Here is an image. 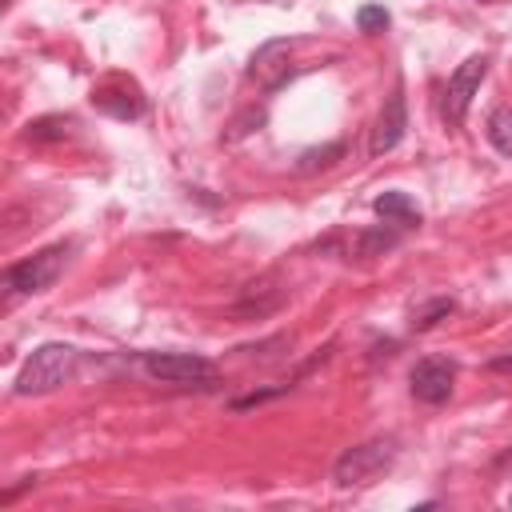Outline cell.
Wrapping results in <instances>:
<instances>
[{
    "label": "cell",
    "mask_w": 512,
    "mask_h": 512,
    "mask_svg": "<svg viewBox=\"0 0 512 512\" xmlns=\"http://www.w3.org/2000/svg\"><path fill=\"white\" fill-rule=\"evenodd\" d=\"M76 360H80V352H76L72 344H60V340L40 344V348L24 360V368L16 372L12 392H16V396H44V392H56L60 384L72 380Z\"/></svg>",
    "instance_id": "obj_1"
},
{
    "label": "cell",
    "mask_w": 512,
    "mask_h": 512,
    "mask_svg": "<svg viewBox=\"0 0 512 512\" xmlns=\"http://www.w3.org/2000/svg\"><path fill=\"white\" fill-rule=\"evenodd\" d=\"M396 460V444L392 440H368V444H356L348 448L336 464H332V480L340 488H364L372 484L380 472H388Z\"/></svg>",
    "instance_id": "obj_2"
},
{
    "label": "cell",
    "mask_w": 512,
    "mask_h": 512,
    "mask_svg": "<svg viewBox=\"0 0 512 512\" xmlns=\"http://www.w3.org/2000/svg\"><path fill=\"white\" fill-rule=\"evenodd\" d=\"M64 260H68V244H48V248H40V252L28 256V260L8 264V268H4V288H8V292H24V296L44 292V288L56 284Z\"/></svg>",
    "instance_id": "obj_3"
},
{
    "label": "cell",
    "mask_w": 512,
    "mask_h": 512,
    "mask_svg": "<svg viewBox=\"0 0 512 512\" xmlns=\"http://www.w3.org/2000/svg\"><path fill=\"white\" fill-rule=\"evenodd\" d=\"M140 364L160 384H200V380H212L216 376L212 360H204L196 352H144Z\"/></svg>",
    "instance_id": "obj_4"
},
{
    "label": "cell",
    "mask_w": 512,
    "mask_h": 512,
    "mask_svg": "<svg viewBox=\"0 0 512 512\" xmlns=\"http://www.w3.org/2000/svg\"><path fill=\"white\" fill-rule=\"evenodd\" d=\"M484 76H488V56H468L448 76V88H444V120L448 124H460L468 116V104H472V96H476Z\"/></svg>",
    "instance_id": "obj_5"
},
{
    "label": "cell",
    "mask_w": 512,
    "mask_h": 512,
    "mask_svg": "<svg viewBox=\"0 0 512 512\" xmlns=\"http://www.w3.org/2000/svg\"><path fill=\"white\" fill-rule=\"evenodd\" d=\"M452 384H456V364L440 356H424L408 372V388L420 404H444L452 396Z\"/></svg>",
    "instance_id": "obj_6"
},
{
    "label": "cell",
    "mask_w": 512,
    "mask_h": 512,
    "mask_svg": "<svg viewBox=\"0 0 512 512\" xmlns=\"http://www.w3.org/2000/svg\"><path fill=\"white\" fill-rule=\"evenodd\" d=\"M288 56H292V40L276 36V40H268V44H260V48L252 52V60H248V76H252L260 88L272 92V88H280V84L288 80V72H292Z\"/></svg>",
    "instance_id": "obj_7"
},
{
    "label": "cell",
    "mask_w": 512,
    "mask_h": 512,
    "mask_svg": "<svg viewBox=\"0 0 512 512\" xmlns=\"http://www.w3.org/2000/svg\"><path fill=\"white\" fill-rule=\"evenodd\" d=\"M404 128H408V112H404V92L396 88L388 100H384V108H380V116H376V128H372V156H384V152H392L400 140H404Z\"/></svg>",
    "instance_id": "obj_8"
},
{
    "label": "cell",
    "mask_w": 512,
    "mask_h": 512,
    "mask_svg": "<svg viewBox=\"0 0 512 512\" xmlns=\"http://www.w3.org/2000/svg\"><path fill=\"white\" fill-rule=\"evenodd\" d=\"M92 104H96L100 112L116 116V120H136V116H144V100H140V92H132V88H96V92H92Z\"/></svg>",
    "instance_id": "obj_9"
},
{
    "label": "cell",
    "mask_w": 512,
    "mask_h": 512,
    "mask_svg": "<svg viewBox=\"0 0 512 512\" xmlns=\"http://www.w3.org/2000/svg\"><path fill=\"white\" fill-rule=\"evenodd\" d=\"M372 208H376V216H384V224H392V228H416V224H420V208H416L404 192H380V196L372 200Z\"/></svg>",
    "instance_id": "obj_10"
},
{
    "label": "cell",
    "mask_w": 512,
    "mask_h": 512,
    "mask_svg": "<svg viewBox=\"0 0 512 512\" xmlns=\"http://www.w3.org/2000/svg\"><path fill=\"white\" fill-rule=\"evenodd\" d=\"M484 136H488V144H492L500 156L512 160V104H500V108L488 112V120H484Z\"/></svg>",
    "instance_id": "obj_11"
},
{
    "label": "cell",
    "mask_w": 512,
    "mask_h": 512,
    "mask_svg": "<svg viewBox=\"0 0 512 512\" xmlns=\"http://www.w3.org/2000/svg\"><path fill=\"white\" fill-rule=\"evenodd\" d=\"M24 136H28L32 144H56V140H68V136H72V120H68V116H40V120L28 124Z\"/></svg>",
    "instance_id": "obj_12"
},
{
    "label": "cell",
    "mask_w": 512,
    "mask_h": 512,
    "mask_svg": "<svg viewBox=\"0 0 512 512\" xmlns=\"http://www.w3.org/2000/svg\"><path fill=\"white\" fill-rule=\"evenodd\" d=\"M388 24H392V16H388L384 4H360V8H356V28H360V32L376 36V32H384Z\"/></svg>",
    "instance_id": "obj_13"
},
{
    "label": "cell",
    "mask_w": 512,
    "mask_h": 512,
    "mask_svg": "<svg viewBox=\"0 0 512 512\" xmlns=\"http://www.w3.org/2000/svg\"><path fill=\"white\" fill-rule=\"evenodd\" d=\"M344 156V144L336 140V144H324V148H308L304 156H300V172H316V168H328V164H336Z\"/></svg>",
    "instance_id": "obj_14"
},
{
    "label": "cell",
    "mask_w": 512,
    "mask_h": 512,
    "mask_svg": "<svg viewBox=\"0 0 512 512\" xmlns=\"http://www.w3.org/2000/svg\"><path fill=\"white\" fill-rule=\"evenodd\" d=\"M452 308H456V304H452L448 296H440V300H432V304H424L420 312H412V328H416V332H428L432 324H440L444 316H452Z\"/></svg>",
    "instance_id": "obj_15"
},
{
    "label": "cell",
    "mask_w": 512,
    "mask_h": 512,
    "mask_svg": "<svg viewBox=\"0 0 512 512\" xmlns=\"http://www.w3.org/2000/svg\"><path fill=\"white\" fill-rule=\"evenodd\" d=\"M396 240H400V236H396L392 228H376V232H364V236H360V256H380V252H388Z\"/></svg>",
    "instance_id": "obj_16"
},
{
    "label": "cell",
    "mask_w": 512,
    "mask_h": 512,
    "mask_svg": "<svg viewBox=\"0 0 512 512\" xmlns=\"http://www.w3.org/2000/svg\"><path fill=\"white\" fill-rule=\"evenodd\" d=\"M260 124H264V112H260V108H248V112H240V116L228 124L224 140H228V144H236L240 136H248V132H252V128H260Z\"/></svg>",
    "instance_id": "obj_17"
},
{
    "label": "cell",
    "mask_w": 512,
    "mask_h": 512,
    "mask_svg": "<svg viewBox=\"0 0 512 512\" xmlns=\"http://www.w3.org/2000/svg\"><path fill=\"white\" fill-rule=\"evenodd\" d=\"M488 368H492V372H508V368H512V352H508V356H496Z\"/></svg>",
    "instance_id": "obj_18"
}]
</instances>
